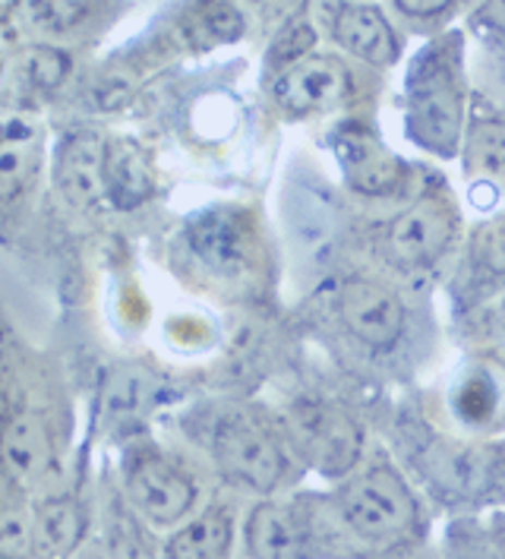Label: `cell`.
<instances>
[{
    "instance_id": "17",
    "label": "cell",
    "mask_w": 505,
    "mask_h": 559,
    "mask_svg": "<svg viewBox=\"0 0 505 559\" xmlns=\"http://www.w3.org/2000/svg\"><path fill=\"white\" fill-rule=\"evenodd\" d=\"M41 127L29 118H10L0 123V200L20 197L38 175L41 165Z\"/></svg>"
},
{
    "instance_id": "23",
    "label": "cell",
    "mask_w": 505,
    "mask_h": 559,
    "mask_svg": "<svg viewBox=\"0 0 505 559\" xmlns=\"http://www.w3.org/2000/svg\"><path fill=\"white\" fill-rule=\"evenodd\" d=\"M16 16L32 32H67L80 23L83 7L76 0H20Z\"/></svg>"
},
{
    "instance_id": "18",
    "label": "cell",
    "mask_w": 505,
    "mask_h": 559,
    "mask_svg": "<svg viewBox=\"0 0 505 559\" xmlns=\"http://www.w3.org/2000/svg\"><path fill=\"white\" fill-rule=\"evenodd\" d=\"M0 559H35V500L0 472Z\"/></svg>"
},
{
    "instance_id": "24",
    "label": "cell",
    "mask_w": 505,
    "mask_h": 559,
    "mask_svg": "<svg viewBox=\"0 0 505 559\" xmlns=\"http://www.w3.org/2000/svg\"><path fill=\"white\" fill-rule=\"evenodd\" d=\"M23 83L29 88H58L70 73V58L55 48H35L20 60Z\"/></svg>"
},
{
    "instance_id": "22",
    "label": "cell",
    "mask_w": 505,
    "mask_h": 559,
    "mask_svg": "<svg viewBox=\"0 0 505 559\" xmlns=\"http://www.w3.org/2000/svg\"><path fill=\"white\" fill-rule=\"evenodd\" d=\"M465 158L474 180L490 187H505V120L486 118L474 123L465 146Z\"/></svg>"
},
{
    "instance_id": "7",
    "label": "cell",
    "mask_w": 505,
    "mask_h": 559,
    "mask_svg": "<svg viewBox=\"0 0 505 559\" xmlns=\"http://www.w3.org/2000/svg\"><path fill=\"white\" fill-rule=\"evenodd\" d=\"M35 559H73L89 537L92 509L80 480L35 490Z\"/></svg>"
},
{
    "instance_id": "9",
    "label": "cell",
    "mask_w": 505,
    "mask_h": 559,
    "mask_svg": "<svg viewBox=\"0 0 505 559\" xmlns=\"http://www.w3.org/2000/svg\"><path fill=\"white\" fill-rule=\"evenodd\" d=\"M332 146L338 155V165L345 171V180L363 197H386L395 193L405 165L392 148L363 123H345L332 136Z\"/></svg>"
},
{
    "instance_id": "3",
    "label": "cell",
    "mask_w": 505,
    "mask_h": 559,
    "mask_svg": "<svg viewBox=\"0 0 505 559\" xmlns=\"http://www.w3.org/2000/svg\"><path fill=\"white\" fill-rule=\"evenodd\" d=\"M345 528L370 544H401L420 531V502L392 462H370L335 493Z\"/></svg>"
},
{
    "instance_id": "27",
    "label": "cell",
    "mask_w": 505,
    "mask_h": 559,
    "mask_svg": "<svg viewBox=\"0 0 505 559\" xmlns=\"http://www.w3.org/2000/svg\"><path fill=\"white\" fill-rule=\"evenodd\" d=\"M398 10H405L408 16H436L452 7V0H395Z\"/></svg>"
},
{
    "instance_id": "32",
    "label": "cell",
    "mask_w": 505,
    "mask_h": 559,
    "mask_svg": "<svg viewBox=\"0 0 505 559\" xmlns=\"http://www.w3.org/2000/svg\"><path fill=\"white\" fill-rule=\"evenodd\" d=\"M503 320H505V297H503Z\"/></svg>"
},
{
    "instance_id": "16",
    "label": "cell",
    "mask_w": 505,
    "mask_h": 559,
    "mask_svg": "<svg viewBox=\"0 0 505 559\" xmlns=\"http://www.w3.org/2000/svg\"><path fill=\"white\" fill-rule=\"evenodd\" d=\"M155 197V171L146 148L133 140H111L105 148V203L136 209Z\"/></svg>"
},
{
    "instance_id": "1",
    "label": "cell",
    "mask_w": 505,
    "mask_h": 559,
    "mask_svg": "<svg viewBox=\"0 0 505 559\" xmlns=\"http://www.w3.org/2000/svg\"><path fill=\"white\" fill-rule=\"evenodd\" d=\"M203 445L218 477L238 490L272 497L291 480V452L281 433L253 408H225L203 430Z\"/></svg>"
},
{
    "instance_id": "14",
    "label": "cell",
    "mask_w": 505,
    "mask_h": 559,
    "mask_svg": "<svg viewBox=\"0 0 505 559\" xmlns=\"http://www.w3.org/2000/svg\"><path fill=\"white\" fill-rule=\"evenodd\" d=\"M105 148L108 143L95 133H73L58 148L55 177L60 193L73 206H98L105 203Z\"/></svg>"
},
{
    "instance_id": "12",
    "label": "cell",
    "mask_w": 505,
    "mask_h": 559,
    "mask_svg": "<svg viewBox=\"0 0 505 559\" xmlns=\"http://www.w3.org/2000/svg\"><path fill=\"white\" fill-rule=\"evenodd\" d=\"M190 247L215 272L238 275L256 253L253 222L240 209H208L190 225Z\"/></svg>"
},
{
    "instance_id": "29",
    "label": "cell",
    "mask_w": 505,
    "mask_h": 559,
    "mask_svg": "<svg viewBox=\"0 0 505 559\" xmlns=\"http://www.w3.org/2000/svg\"><path fill=\"white\" fill-rule=\"evenodd\" d=\"M493 29L505 32V0H486L483 13H480Z\"/></svg>"
},
{
    "instance_id": "25",
    "label": "cell",
    "mask_w": 505,
    "mask_h": 559,
    "mask_svg": "<svg viewBox=\"0 0 505 559\" xmlns=\"http://www.w3.org/2000/svg\"><path fill=\"white\" fill-rule=\"evenodd\" d=\"M313 41H316L313 26L294 23V26H288V29L275 38V45H272V51H268V63L281 73V70H288L291 63H298V60L306 58L310 48H313Z\"/></svg>"
},
{
    "instance_id": "6",
    "label": "cell",
    "mask_w": 505,
    "mask_h": 559,
    "mask_svg": "<svg viewBox=\"0 0 505 559\" xmlns=\"http://www.w3.org/2000/svg\"><path fill=\"white\" fill-rule=\"evenodd\" d=\"M250 559H320L326 534L298 502L260 500L243 525Z\"/></svg>"
},
{
    "instance_id": "26",
    "label": "cell",
    "mask_w": 505,
    "mask_h": 559,
    "mask_svg": "<svg viewBox=\"0 0 505 559\" xmlns=\"http://www.w3.org/2000/svg\"><path fill=\"white\" fill-rule=\"evenodd\" d=\"M480 257H483V265L493 275H505V218H500L496 225H490V231L483 235Z\"/></svg>"
},
{
    "instance_id": "21",
    "label": "cell",
    "mask_w": 505,
    "mask_h": 559,
    "mask_svg": "<svg viewBox=\"0 0 505 559\" xmlns=\"http://www.w3.org/2000/svg\"><path fill=\"white\" fill-rule=\"evenodd\" d=\"M455 417L471 430H490L503 417V389L490 370H471L452 395Z\"/></svg>"
},
{
    "instance_id": "15",
    "label": "cell",
    "mask_w": 505,
    "mask_h": 559,
    "mask_svg": "<svg viewBox=\"0 0 505 559\" xmlns=\"http://www.w3.org/2000/svg\"><path fill=\"white\" fill-rule=\"evenodd\" d=\"M332 35L345 51L366 63L388 67L398 58V38L388 26L386 13L370 3H338L332 16Z\"/></svg>"
},
{
    "instance_id": "31",
    "label": "cell",
    "mask_w": 505,
    "mask_h": 559,
    "mask_svg": "<svg viewBox=\"0 0 505 559\" xmlns=\"http://www.w3.org/2000/svg\"><path fill=\"white\" fill-rule=\"evenodd\" d=\"M73 559H108V557H105V550H101V547H89V550L83 547V550H80Z\"/></svg>"
},
{
    "instance_id": "2",
    "label": "cell",
    "mask_w": 505,
    "mask_h": 559,
    "mask_svg": "<svg viewBox=\"0 0 505 559\" xmlns=\"http://www.w3.org/2000/svg\"><path fill=\"white\" fill-rule=\"evenodd\" d=\"M120 493L152 531L178 528L200 506V477L158 442L136 440L123 449Z\"/></svg>"
},
{
    "instance_id": "10",
    "label": "cell",
    "mask_w": 505,
    "mask_h": 559,
    "mask_svg": "<svg viewBox=\"0 0 505 559\" xmlns=\"http://www.w3.org/2000/svg\"><path fill=\"white\" fill-rule=\"evenodd\" d=\"M338 317L370 348H392L405 332V304L386 285L348 278L338 292Z\"/></svg>"
},
{
    "instance_id": "4",
    "label": "cell",
    "mask_w": 505,
    "mask_h": 559,
    "mask_svg": "<svg viewBox=\"0 0 505 559\" xmlns=\"http://www.w3.org/2000/svg\"><path fill=\"white\" fill-rule=\"evenodd\" d=\"M461 80L452 51L430 48L408 76V127L423 146L448 155L461 133Z\"/></svg>"
},
{
    "instance_id": "28",
    "label": "cell",
    "mask_w": 505,
    "mask_h": 559,
    "mask_svg": "<svg viewBox=\"0 0 505 559\" xmlns=\"http://www.w3.org/2000/svg\"><path fill=\"white\" fill-rule=\"evenodd\" d=\"M474 559H505V537H480L471 544Z\"/></svg>"
},
{
    "instance_id": "11",
    "label": "cell",
    "mask_w": 505,
    "mask_h": 559,
    "mask_svg": "<svg viewBox=\"0 0 505 559\" xmlns=\"http://www.w3.org/2000/svg\"><path fill=\"white\" fill-rule=\"evenodd\" d=\"M455 235V215L446 203L426 197L417 200L401 215L392 218L386 235V247L392 260L401 265L436 263L452 243Z\"/></svg>"
},
{
    "instance_id": "8",
    "label": "cell",
    "mask_w": 505,
    "mask_h": 559,
    "mask_svg": "<svg viewBox=\"0 0 505 559\" xmlns=\"http://www.w3.org/2000/svg\"><path fill=\"white\" fill-rule=\"evenodd\" d=\"M272 95L288 115H320L351 95V73L332 55H306L275 76Z\"/></svg>"
},
{
    "instance_id": "30",
    "label": "cell",
    "mask_w": 505,
    "mask_h": 559,
    "mask_svg": "<svg viewBox=\"0 0 505 559\" xmlns=\"http://www.w3.org/2000/svg\"><path fill=\"white\" fill-rule=\"evenodd\" d=\"M256 3H263L268 10H288V7H294L298 0H256Z\"/></svg>"
},
{
    "instance_id": "5",
    "label": "cell",
    "mask_w": 505,
    "mask_h": 559,
    "mask_svg": "<svg viewBox=\"0 0 505 559\" xmlns=\"http://www.w3.org/2000/svg\"><path fill=\"white\" fill-rule=\"evenodd\" d=\"M300 459H306L326 477H345L360 465L363 455V427L345 408L328 402H300L288 420Z\"/></svg>"
},
{
    "instance_id": "13",
    "label": "cell",
    "mask_w": 505,
    "mask_h": 559,
    "mask_svg": "<svg viewBox=\"0 0 505 559\" xmlns=\"http://www.w3.org/2000/svg\"><path fill=\"white\" fill-rule=\"evenodd\" d=\"M235 537V509L225 502H208L178 528H171L168 540L161 544V559H231Z\"/></svg>"
},
{
    "instance_id": "19",
    "label": "cell",
    "mask_w": 505,
    "mask_h": 559,
    "mask_svg": "<svg viewBox=\"0 0 505 559\" xmlns=\"http://www.w3.org/2000/svg\"><path fill=\"white\" fill-rule=\"evenodd\" d=\"M101 550L108 559H161V550L152 540V528L127 506L123 493L108 506Z\"/></svg>"
},
{
    "instance_id": "20",
    "label": "cell",
    "mask_w": 505,
    "mask_h": 559,
    "mask_svg": "<svg viewBox=\"0 0 505 559\" xmlns=\"http://www.w3.org/2000/svg\"><path fill=\"white\" fill-rule=\"evenodd\" d=\"M243 35V16L228 0H206L193 7L183 20V38L196 51H212L218 45H231Z\"/></svg>"
}]
</instances>
